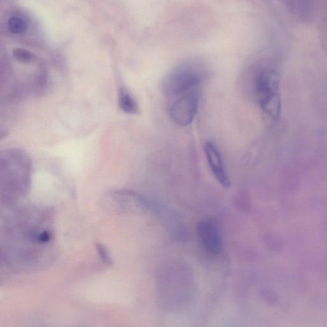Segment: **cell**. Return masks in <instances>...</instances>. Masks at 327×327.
<instances>
[{"instance_id": "6da1fadb", "label": "cell", "mask_w": 327, "mask_h": 327, "mask_svg": "<svg viewBox=\"0 0 327 327\" xmlns=\"http://www.w3.org/2000/svg\"><path fill=\"white\" fill-rule=\"evenodd\" d=\"M256 99L263 115L275 123L281 114L280 75L276 70L266 68L262 70L255 81Z\"/></svg>"}, {"instance_id": "7a4b0ae2", "label": "cell", "mask_w": 327, "mask_h": 327, "mask_svg": "<svg viewBox=\"0 0 327 327\" xmlns=\"http://www.w3.org/2000/svg\"><path fill=\"white\" fill-rule=\"evenodd\" d=\"M209 70L204 65L189 63L182 65L170 74L163 82V90L170 96H177L194 90L208 77Z\"/></svg>"}, {"instance_id": "3957f363", "label": "cell", "mask_w": 327, "mask_h": 327, "mask_svg": "<svg viewBox=\"0 0 327 327\" xmlns=\"http://www.w3.org/2000/svg\"><path fill=\"white\" fill-rule=\"evenodd\" d=\"M198 102V95L195 91L191 90L184 93L171 107V119L179 126H189L192 123L196 115Z\"/></svg>"}, {"instance_id": "277c9868", "label": "cell", "mask_w": 327, "mask_h": 327, "mask_svg": "<svg viewBox=\"0 0 327 327\" xmlns=\"http://www.w3.org/2000/svg\"><path fill=\"white\" fill-rule=\"evenodd\" d=\"M197 234L204 250L212 255H219L223 249V240L219 227L212 220H204L197 226Z\"/></svg>"}, {"instance_id": "5b68a950", "label": "cell", "mask_w": 327, "mask_h": 327, "mask_svg": "<svg viewBox=\"0 0 327 327\" xmlns=\"http://www.w3.org/2000/svg\"><path fill=\"white\" fill-rule=\"evenodd\" d=\"M204 150L208 165L215 179L224 188H230V180L227 174L221 153L217 146L212 142H207L204 144Z\"/></svg>"}, {"instance_id": "8992f818", "label": "cell", "mask_w": 327, "mask_h": 327, "mask_svg": "<svg viewBox=\"0 0 327 327\" xmlns=\"http://www.w3.org/2000/svg\"><path fill=\"white\" fill-rule=\"evenodd\" d=\"M120 108L128 115H135L138 112L139 108L136 101L126 88L120 89L119 93Z\"/></svg>"}, {"instance_id": "52a82bcc", "label": "cell", "mask_w": 327, "mask_h": 327, "mask_svg": "<svg viewBox=\"0 0 327 327\" xmlns=\"http://www.w3.org/2000/svg\"><path fill=\"white\" fill-rule=\"evenodd\" d=\"M8 27L11 33L20 35L27 30L28 24L26 20L22 17H12L8 20Z\"/></svg>"}, {"instance_id": "ba28073f", "label": "cell", "mask_w": 327, "mask_h": 327, "mask_svg": "<svg viewBox=\"0 0 327 327\" xmlns=\"http://www.w3.org/2000/svg\"><path fill=\"white\" fill-rule=\"evenodd\" d=\"M14 55L15 59L24 63H28V62L32 61L33 59L32 53L28 51L21 50V49H17L14 50Z\"/></svg>"}, {"instance_id": "9c48e42d", "label": "cell", "mask_w": 327, "mask_h": 327, "mask_svg": "<svg viewBox=\"0 0 327 327\" xmlns=\"http://www.w3.org/2000/svg\"><path fill=\"white\" fill-rule=\"evenodd\" d=\"M8 132L6 131L0 130V139H3L4 137L7 136Z\"/></svg>"}]
</instances>
